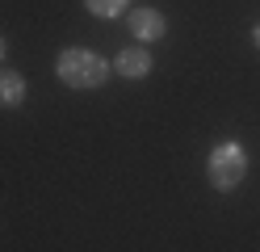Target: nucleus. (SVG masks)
I'll return each mask as SVG.
<instances>
[{
	"label": "nucleus",
	"instance_id": "obj_6",
	"mask_svg": "<svg viewBox=\"0 0 260 252\" xmlns=\"http://www.w3.org/2000/svg\"><path fill=\"white\" fill-rule=\"evenodd\" d=\"M84 9L92 17H101V21H113V17H126L130 0H84Z\"/></svg>",
	"mask_w": 260,
	"mask_h": 252
},
{
	"label": "nucleus",
	"instance_id": "obj_3",
	"mask_svg": "<svg viewBox=\"0 0 260 252\" xmlns=\"http://www.w3.org/2000/svg\"><path fill=\"white\" fill-rule=\"evenodd\" d=\"M126 25H130V34H135L139 42H159L168 34V17L159 9H151V5H139V9L126 13Z\"/></svg>",
	"mask_w": 260,
	"mask_h": 252
},
{
	"label": "nucleus",
	"instance_id": "obj_2",
	"mask_svg": "<svg viewBox=\"0 0 260 252\" xmlns=\"http://www.w3.org/2000/svg\"><path fill=\"white\" fill-rule=\"evenodd\" d=\"M206 177H210V185H214L218 193L239 189L243 177H248V151H243V143H235V139L214 143V151H210V160H206Z\"/></svg>",
	"mask_w": 260,
	"mask_h": 252
},
{
	"label": "nucleus",
	"instance_id": "obj_1",
	"mask_svg": "<svg viewBox=\"0 0 260 252\" xmlns=\"http://www.w3.org/2000/svg\"><path fill=\"white\" fill-rule=\"evenodd\" d=\"M109 72H113L109 59H101L88 46H63L59 59H55V76L68 84V89H76V93H96L109 80Z\"/></svg>",
	"mask_w": 260,
	"mask_h": 252
},
{
	"label": "nucleus",
	"instance_id": "obj_7",
	"mask_svg": "<svg viewBox=\"0 0 260 252\" xmlns=\"http://www.w3.org/2000/svg\"><path fill=\"white\" fill-rule=\"evenodd\" d=\"M252 42H256V50H260V21L252 25Z\"/></svg>",
	"mask_w": 260,
	"mask_h": 252
},
{
	"label": "nucleus",
	"instance_id": "obj_5",
	"mask_svg": "<svg viewBox=\"0 0 260 252\" xmlns=\"http://www.w3.org/2000/svg\"><path fill=\"white\" fill-rule=\"evenodd\" d=\"M25 76L21 72H13V67H0V105L5 109H17L21 101H25Z\"/></svg>",
	"mask_w": 260,
	"mask_h": 252
},
{
	"label": "nucleus",
	"instance_id": "obj_8",
	"mask_svg": "<svg viewBox=\"0 0 260 252\" xmlns=\"http://www.w3.org/2000/svg\"><path fill=\"white\" fill-rule=\"evenodd\" d=\"M0 59H5V38H0Z\"/></svg>",
	"mask_w": 260,
	"mask_h": 252
},
{
	"label": "nucleus",
	"instance_id": "obj_4",
	"mask_svg": "<svg viewBox=\"0 0 260 252\" xmlns=\"http://www.w3.org/2000/svg\"><path fill=\"white\" fill-rule=\"evenodd\" d=\"M113 72H118L122 80H143V76H151V67H155V59L147 55L143 46H122L118 55H113Z\"/></svg>",
	"mask_w": 260,
	"mask_h": 252
}]
</instances>
